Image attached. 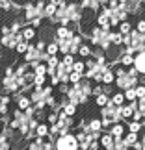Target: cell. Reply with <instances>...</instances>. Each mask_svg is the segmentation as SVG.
<instances>
[{
  "label": "cell",
  "mask_w": 145,
  "mask_h": 150,
  "mask_svg": "<svg viewBox=\"0 0 145 150\" xmlns=\"http://www.w3.org/2000/svg\"><path fill=\"white\" fill-rule=\"evenodd\" d=\"M136 143H138V135L136 134H129V135L125 137V145L126 146H134Z\"/></svg>",
  "instance_id": "7c38bea8"
},
{
  "label": "cell",
  "mask_w": 145,
  "mask_h": 150,
  "mask_svg": "<svg viewBox=\"0 0 145 150\" xmlns=\"http://www.w3.org/2000/svg\"><path fill=\"white\" fill-rule=\"evenodd\" d=\"M114 78H115V74H114V71H110V69H108L106 72H102V82L106 83V85L112 83V82H114Z\"/></svg>",
  "instance_id": "30bf717a"
},
{
  "label": "cell",
  "mask_w": 145,
  "mask_h": 150,
  "mask_svg": "<svg viewBox=\"0 0 145 150\" xmlns=\"http://www.w3.org/2000/svg\"><path fill=\"white\" fill-rule=\"evenodd\" d=\"M141 122H134V120H132V122L129 124V132H130V134H138V132H140L141 130Z\"/></svg>",
  "instance_id": "e0dca14e"
},
{
  "label": "cell",
  "mask_w": 145,
  "mask_h": 150,
  "mask_svg": "<svg viewBox=\"0 0 145 150\" xmlns=\"http://www.w3.org/2000/svg\"><path fill=\"white\" fill-rule=\"evenodd\" d=\"M80 78H82V74H76V72H71V74H69V82L74 83V85L80 83Z\"/></svg>",
  "instance_id": "7402d4cb"
},
{
  "label": "cell",
  "mask_w": 145,
  "mask_h": 150,
  "mask_svg": "<svg viewBox=\"0 0 145 150\" xmlns=\"http://www.w3.org/2000/svg\"><path fill=\"white\" fill-rule=\"evenodd\" d=\"M125 134V128L121 124H114L112 126V130H110V135L114 137V139H121V135Z\"/></svg>",
  "instance_id": "5b68a950"
},
{
  "label": "cell",
  "mask_w": 145,
  "mask_h": 150,
  "mask_svg": "<svg viewBox=\"0 0 145 150\" xmlns=\"http://www.w3.org/2000/svg\"><path fill=\"white\" fill-rule=\"evenodd\" d=\"M28 47H30V45H28L26 41L24 43H19V45H17V52H19V54H26V50H28Z\"/></svg>",
  "instance_id": "484cf974"
},
{
  "label": "cell",
  "mask_w": 145,
  "mask_h": 150,
  "mask_svg": "<svg viewBox=\"0 0 145 150\" xmlns=\"http://www.w3.org/2000/svg\"><path fill=\"white\" fill-rule=\"evenodd\" d=\"M0 52H2V45H0Z\"/></svg>",
  "instance_id": "f546056e"
},
{
  "label": "cell",
  "mask_w": 145,
  "mask_h": 150,
  "mask_svg": "<svg viewBox=\"0 0 145 150\" xmlns=\"http://www.w3.org/2000/svg\"><path fill=\"white\" fill-rule=\"evenodd\" d=\"M47 134H49V126L47 124H39L37 126V135L43 137V135H47Z\"/></svg>",
  "instance_id": "cb8c5ba5"
},
{
  "label": "cell",
  "mask_w": 145,
  "mask_h": 150,
  "mask_svg": "<svg viewBox=\"0 0 145 150\" xmlns=\"http://www.w3.org/2000/svg\"><path fill=\"white\" fill-rule=\"evenodd\" d=\"M58 52H60V48H58V45H56V43H50L49 47H47V54H49L50 57H52V56H56Z\"/></svg>",
  "instance_id": "d6986e66"
},
{
  "label": "cell",
  "mask_w": 145,
  "mask_h": 150,
  "mask_svg": "<svg viewBox=\"0 0 145 150\" xmlns=\"http://www.w3.org/2000/svg\"><path fill=\"white\" fill-rule=\"evenodd\" d=\"M71 72H76V74H84L86 72V65L82 61H74V65H73V71Z\"/></svg>",
  "instance_id": "8fae6325"
},
{
  "label": "cell",
  "mask_w": 145,
  "mask_h": 150,
  "mask_svg": "<svg viewBox=\"0 0 145 150\" xmlns=\"http://www.w3.org/2000/svg\"><path fill=\"white\" fill-rule=\"evenodd\" d=\"M49 120H50V122H56V120H58V115H56V113H52L50 117H49Z\"/></svg>",
  "instance_id": "f1b7e54d"
},
{
  "label": "cell",
  "mask_w": 145,
  "mask_h": 150,
  "mask_svg": "<svg viewBox=\"0 0 145 150\" xmlns=\"http://www.w3.org/2000/svg\"><path fill=\"white\" fill-rule=\"evenodd\" d=\"M19 108H21V109H30V98L22 96V98L19 100Z\"/></svg>",
  "instance_id": "603a6c76"
},
{
  "label": "cell",
  "mask_w": 145,
  "mask_h": 150,
  "mask_svg": "<svg viewBox=\"0 0 145 150\" xmlns=\"http://www.w3.org/2000/svg\"><path fill=\"white\" fill-rule=\"evenodd\" d=\"M95 102H97V106H101V108H104V106H108V104H110V98H108V96L106 95H101V96H97V98H95Z\"/></svg>",
  "instance_id": "4fadbf2b"
},
{
  "label": "cell",
  "mask_w": 145,
  "mask_h": 150,
  "mask_svg": "<svg viewBox=\"0 0 145 150\" xmlns=\"http://www.w3.org/2000/svg\"><path fill=\"white\" fill-rule=\"evenodd\" d=\"M78 52H80V56H82V57H89V56H91V47H88V45H82V47L78 48Z\"/></svg>",
  "instance_id": "ac0fdd59"
},
{
  "label": "cell",
  "mask_w": 145,
  "mask_h": 150,
  "mask_svg": "<svg viewBox=\"0 0 145 150\" xmlns=\"http://www.w3.org/2000/svg\"><path fill=\"white\" fill-rule=\"evenodd\" d=\"M136 32L138 33H145V19H141V21H138V24H136Z\"/></svg>",
  "instance_id": "4316f807"
},
{
  "label": "cell",
  "mask_w": 145,
  "mask_h": 150,
  "mask_svg": "<svg viewBox=\"0 0 145 150\" xmlns=\"http://www.w3.org/2000/svg\"><path fill=\"white\" fill-rule=\"evenodd\" d=\"M134 69L138 72L145 74V52H140V54L134 57Z\"/></svg>",
  "instance_id": "7a4b0ae2"
},
{
  "label": "cell",
  "mask_w": 145,
  "mask_h": 150,
  "mask_svg": "<svg viewBox=\"0 0 145 150\" xmlns=\"http://www.w3.org/2000/svg\"><path fill=\"white\" fill-rule=\"evenodd\" d=\"M125 98L130 100V102H136V100H138V98H136V91H134V89H126V91H125Z\"/></svg>",
  "instance_id": "44dd1931"
},
{
  "label": "cell",
  "mask_w": 145,
  "mask_h": 150,
  "mask_svg": "<svg viewBox=\"0 0 145 150\" xmlns=\"http://www.w3.org/2000/svg\"><path fill=\"white\" fill-rule=\"evenodd\" d=\"M119 115H121V117H125V119H129V117L134 115V109L130 108V104H129V106H121L119 108Z\"/></svg>",
  "instance_id": "9c48e42d"
},
{
  "label": "cell",
  "mask_w": 145,
  "mask_h": 150,
  "mask_svg": "<svg viewBox=\"0 0 145 150\" xmlns=\"http://www.w3.org/2000/svg\"><path fill=\"white\" fill-rule=\"evenodd\" d=\"M45 15H54L56 13V2H49L47 6H45Z\"/></svg>",
  "instance_id": "9a60e30c"
},
{
  "label": "cell",
  "mask_w": 145,
  "mask_h": 150,
  "mask_svg": "<svg viewBox=\"0 0 145 150\" xmlns=\"http://www.w3.org/2000/svg\"><path fill=\"white\" fill-rule=\"evenodd\" d=\"M102 128V120H91V122H89V130H93V134H97V132L99 130H101Z\"/></svg>",
  "instance_id": "2e32d148"
},
{
  "label": "cell",
  "mask_w": 145,
  "mask_h": 150,
  "mask_svg": "<svg viewBox=\"0 0 145 150\" xmlns=\"http://www.w3.org/2000/svg\"><path fill=\"white\" fill-rule=\"evenodd\" d=\"M78 146H80V143L76 141V137L73 134L61 135L56 141V150H78Z\"/></svg>",
  "instance_id": "6da1fadb"
},
{
  "label": "cell",
  "mask_w": 145,
  "mask_h": 150,
  "mask_svg": "<svg viewBox=\"0 0 145 150\" xmlns=\"http://www.w3.org/2000/svg\"><path fill=\"white\" fill-rule=\"evenodd\" d=\"M63 113H65V115H69V117H73V115L76 113V106L69 104V106H65V109H63Z\"/></svg>",
  "instance_id": "d4e9b609"
},
{
  "label": "cell",
  "mask_w": 145,
  "mask_h": 150,
  "mask_svg": "<svg viewBox=\"0 0 145 150\" xmlns=\"http://www.w3.org/2000/svg\"><path fill=\"white\" fill-rule=\"evenodd\" d=\"M36 37V28H24L22 30V39L28 43V41H32V39Z\"/></svg>",
  "instance_id": "ba28073f"
},
{
  "label": "cell",
  "mask_w": 145,
  "mask_h": 150,
  "mask_svg": "<svg viewBox=\"0 0 145 150\" xmlns=\"http://www.w3.org/2000/svg\"><path fill=\"white\" fill-rule=\"evenodd\" d=\"M134 91H136V98L138 100H143L145 98V85H138Z\"/></svg>",
  "instance_id": "ffe728a7"
},
{
  "label": "cell",
  "mask_w": 145,
  "mask_h": 150,
  "mask_svg": "<svg viewBox=\"0 0 145 150\" xmlns=\"http://www.w3.org/2000/svg\"><path fill=\"white\" fill-rule=\"evenodd\" d=\"M132 61H134V59H132L130 54H125L123 56V65H132Z\"/></svg>",
  "instance_id": "83f0119b"
},
{
  "label": "cell",
  "mask_w": 145,
  "mask_h": 150,
  "mask_svg": "<svg viewBox=\"0 0 145 150\" xmlns=\"http://www.w3.org/2000/svg\"><path fill=\"white\" fill-rule=\"evenodd\" d=\"M99 143H101V145L106 148V150H114V146H115V139L110 134H104L101 139H99Z\"/></svg>",
  "instance_id": "3957f363"
},
{
  "label": "cell",
  "mask_w": 145,
  "mask_h": 150,
  "mask_svg": "<svg viewBox=\"0 0 145 150\" xmlns=\"http://www.w3.org/2000/svg\"><path fill=\"white\" fill-rule=\"evenodd\" d=\"M123 102H125V95L123 93H115L112 98H110V104H112V106H117V108L123 106Z\"/></svg>",
  "instance_id": "8992f818"
},
{
  "label": "cell",
  "mask_w": 145,
  "mask_h": 150,
  "mask_svg": "<svg viewBox=\"0 0 145 150\" xmlns=\"http://www.w3.org/2000/svg\"><path fill=\"white\" fill-rule=\"evenodd\" d=\"M130 32H132V24H130V22H121V24H119V33H121V35H123V37H126V35H130Z\"/></svg>",
  "instance_id": "52a82bcc"
},
{
  "label": "cell",
  "mask_w": 145,
  "mask_h": 150,
  "mask_svg": "<svg viewBox=\"0 0 145 150\" xmlns=\"http://www.w3.org/2000/svg\"><path fill=\"white\" fill-rule=\"evenodd\" d=\"M106 39L110 43H114V45H121L123 43V35H121L119 32H110V33H106Z\"/></svg>",
  "instance_id": "277c9868"
},
{
  "label": "cell",
  "mask_w": 145,
  "mask_h": 150,
  "mask_svg": "<svg viewBox=\"0 0 145 150\" xmlns=\"http://www.w3.org/2000/svg\"><path fill=\"white\" fill-rule=\"evenodd\" d=\"M143 48H145V41H143Z\"/></svg>",
  "instance_id": "4dcf8cb0"
},
{
  "label": "cell",
  "mask_w": 145,
  "mask_h": 150,
  "mask_svg": "<svg viewBox=\"0 0 145 150\" xmlns=\"http://www.w3.org/2000/svg\"><path fill=\"white\" fill-rule=\"evenodd\" d=\"M34 72H36V76H45V74H47V65H45V63H39V65L34 69Z\"/></svg>",
  "instance_id": "5bb4252c"
}]
</instances>
